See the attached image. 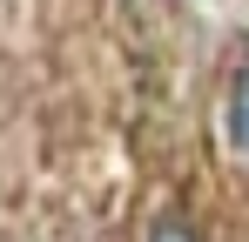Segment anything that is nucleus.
Returning a JSON list of instances; mask_svg holds the SVG:
<instances>
[{"label":"nucleus","mask_w":249,"mask_h":242,"mask_svg":"<svg viewBox=\"0 0 249 242\" xmlns=\"http://www.w3.org/2000/svg\"><path fill=\"white\" fill-rule=\"evenodd\" d=\"M222 128H229V148L249 161V54L236 61V74L222 87Z\"/></svg>","instance_id":"f257e3e1"},{"label":"nucleus","mask_w":249,"mask_h":242,"mask_svg":"<svg viewBox=\"0 0 249 242\" xmlns=\"http://www.w3.org/2000/svg\"><path fill=\"white\" fill-rule=\"evenodd\" d=\"M148 242H202V229H196V222H182V215H168V222L148 229Z\"/></svg>","instance_id":"f03ea898"}]
</instances>
